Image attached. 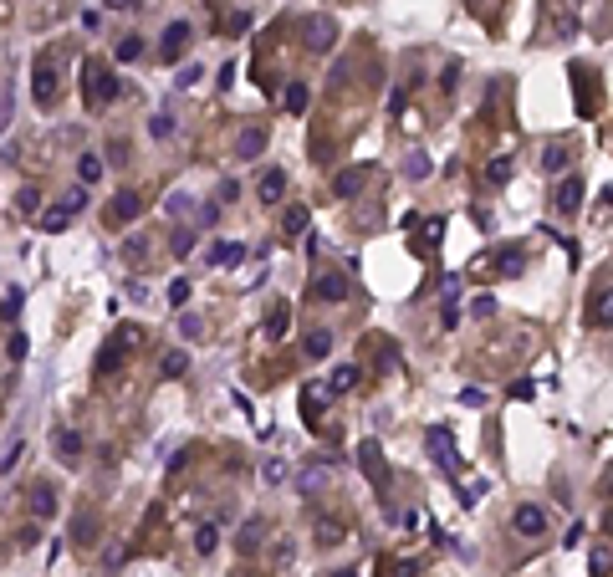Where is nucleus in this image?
Returning a JSON list of instances; mask_svg holds the SVG:
<instances>
[{
    "label": "nucleus",
    "instance_id": "obj_1",
    "mask_svg": "<svg viewBox=\"0 0 613 577\" xmlns=\"http://www.w3.org/2000/svg\"><path fill=\"white\" fill-rule=\"evenodd\" d=\"M118 92H123L118 72H107L102 61H82V97H87V108H102V102H113Z\"/></svg>",
    "mask_w": 613,
    "mask_h": 577
},
{
    "label": "nucleus",
    "instance_id": "obj_2",
    "mask_svg": "<svg viewBox=\"0 0 613 577\" xmlns=\"http://www.w3.org/2000/svg\"><path fill=\"white\" fill-rule=\"evenodd\" d=\"M302 41H306V51H333L338 20H333V16H306V20H302Z\"/></svg>",
    "mask_w": 613,
    "mask_h": 577
},
{
    "label": "nucleus",
    "instance_id": "obj_3",
    "mask_svg": "<svg viewBox=\"0 0 613 577\" xmlns=\"http://www.w3.org/2000/svg\"><path fill=\"white\" fill-rule=\"evenodd\" d=\"M358 465H363V475L374 480L379 490L388 485V470H383V444H379V439H363V444H358Z\"/></svg>",
    "mask_w": 613,
    "mask_h": 577
},
{
    "label": "nucleus",
    "instance_id": "obj_4",
    "mask_svg": "<svg viewBox=\"0 0 613 577\" xmlns=\"http://www.w3.org/2000/svg\"><path fill=\"white\" fill-rule=\"evenodd\" d=\"M194 41V31H189V20H174V26L164 31V41H159V56L164 61H179L184 56V47Z\"/></svg>",
    "mask_w": 613,
    "mask_h": 577
},
{
    "label": "nucleus",
    "instance_id": "obj_5",
    "mask_svg": "<svg viewBox=\"0 0 613 577\" xmlns=\"http://www.w3.org/2000/svg\"><path fill=\"white\" fill-rule=\"evenodd\" d=\"M31 77H36V87H31V92H36V108H52V102H56V77H52V56H36V72H31Z\"/></svg>",
    "mask_w": 613,
    "mask_h": 577
},
{
    "label": "nucleus",
    "instance_id": "obj_6",
    "mask_svg": "<svg viewBox=\"0 0 613 577\" xmlns=\"http://www.w3.org/2000/svg\"><path fill=\"white\" fill-rule=\"evenodd\" d=\"M128 348H133V332H128V327H123V332H113V343L102 348L97 368H102V373H118V363H123V353H128Z\"/></svg>",
    "mask_w": 613,
    "mask_h": 577
},
{
    "label": "nucleus",
    "instance_id": "obj_7",
    "mask_svg": "<svg viewBox=\"0 0 613 577\" xmlns=\"http://www.w3.org/2000/svg\"><path fill=\"white\" fill-rule=\"evenodd\" d=\"M261 154H266V128H240L235 159H261Z\"/></svg>",
    "mask_w": 613,
    "mask_h": 577
},
{
    "label": "nucleus",
    "instance_id": "obj_8",
    "mask_svg": "<svg viewBox=\"0 0 613 577\" xmlns=\"http://www.w3.org/2000/svg\"><path fill=\"white\" fill-rule=\"evenodd\" d=\"M511 526L521 531V537H542V531H547V516H542V506H516Z\"/></svg>",
    "mask_w": 613,
    "mask_h": 577
},
{
    "label": "nucleus",
    "instance_id": "obj_9",
    "mask_svg": "<svg viewBox=\"0 0 613 577\" xmlns=\"http://www.w3.org/2000/svg\"><path fill=\"white\" fill-rule=\"evenodd\" d=\"M138 209H143V200L133 195V189H118V195H113V209H107V215H113L118 225H128V220H138Z\"/></svg>",
    "mask_w": 613,
    "mask_h": 577
},
{
    "label": "nucleus",
    "instance_id": "obj_10",
    "mask_svg": "<svg viewBox=\"0 0 613 577\" xmlns=\"http://www.w3.org/2000/svg\"><path fill=\"white\" fill-rule=\"evenodd\" d=\"M240 261H246V245H240V241H215V250H210V266L230 271V266H240Z\"/></svg>",
    "mask_w": 613,
    "mask_h": 577
},
{
    "label": "nucleus",
    "instance_id": "obj_11",
    "mask_svg": "<svg viewBox=\"0 0 613 577\" xmlns=\"http://www.w3.org/2000/svg\"><path fill=\"white\" fill-rule=\"evenodd\" d=\"M429 450H434V460H440L445 470H460V460H455V439H450V430H429Z\"/></svg>",
    "mask_w": 613,
    "mask_h": 577
},
{
    "label": "nucleus",
    "instance_id": "obj_12",
    "mask_svg": "<svg viewBox=\"0 0 613 577\" xmlns=\"http://www.w3.org/2000/svg\"><path fill=\"white\" fill-rule=\"evenodd\" d=\"M557 209H562V215H578V209H583V179H562V189H557Z\"/></svg>",
    "mask_w": 613,
    "mask_h": 577
},
{
    "label": "nucleus",
    "instance_id": "obj_13",
    "mask_svg": "<svg viewBox=\"0 0 613 577\" xmlns=\"http://www.w3.org/2000/svg\"><path fill=\"white\" fill-rule=\"evenodd\" d=\"M72 542H77V547H93V542H97V516H93V511H77V521H72Z\"/></svg>",
    "mask_w": 613,
    "mask_h": 577
},
{
    "label": "nucleus",
    "instance_id": "obj_14",
    "mask_svg": "<svg viewBox=\"0 0 613 577\" xmlns=\"http://www.w3.org/2000/svg\"><path fill=\"white\" fill-rule=\"evenodd\" d=\"M256 195H261V205H276L281 195H287V174H281V169H271V174L261 179V189H256Z\"/></svg>",
    "mask_w": 613,
    "mask_h": 577
},
{
    "label": "nucleus",
    "instance_id": "obj_15",
    "mask_svg": "<svg viewBox=\"0 0 613 577\" xmlns=\"http://www.w3.org/2000/svg\"><path fill=\"white\" fill-rule=\"evenodd\" d=\"M363 179H368V169H343V174L333 179V189H338V195H343V200H353V195H358V189H363Z\"/></svg>",
    "mask_w": 613,
    "mask_h": 577
},
{
    "label": "nucleus",
    "instance_id": "obj_16",
    "mask_svg": "<svg viewBox=\"0 0 613 577\" xmlns=\"http://www.w3.org/2000/svg\"><path fill=\"white\" fill-rule=\"evenodd\" d=\"M52 444H56V455H61V460H77V455H82V435H77V430H56Z\"/></svg>",
    "mask_w": 613,
    "mask_h": 577
},
{
    "label": "nucleus",
    "instance_id": "obj_17",
    "mask_svg": "<svg viewBox=\"0 0 613 577\" xmlns=\"http://www.w3.org/2000/svg\"><path fill=\"white\" fill-rule=\"evenodd\" d=\"M302 419H306V430H317V424H322V389H306L302 394Z\"/></svg>",
    "mask_w": 613,
    "mask_h": 577
},
{
    "label": "nucleus",
    "instance_id": "obj_18",
    "mask_svg": "<svg viewBox=\"0 0 613 577\" xmlns=\"http://www.w3.org/2000/svg\"><path fill=\"white\" fill-rule=\"evenodd\" d=\"M327 480H333V465H306L302 475H297V485H302V490H322Z\"/></svg>",
    "mask_w": 613,
    "mask_h": 577
},
{
    "label": "nucleus",
    "instance_id": "obj_19",
    "mask_svg": "<svg viewBox=\"0 0 613 577\" xmlns=\"http://www.w3.org/2000/svg\"><path fill=\"white\" fill-rule=\"evenodd\" d=\"M317 296H322V302H343V296H347V276H322Z\"/></svg>",
    "mask_w": 613,
    "mask_h": 577
},
{
    "label": "nucleus",
    "instance_id": "obj_20",
    "mask_svg": "<svg viewBox=\"0 0 613 577\" xmlns=\"http://www.w3.org/2000/svg\"><path fill=\"white\" fill-rule=\"evenodd\" d=\"M429 169H434L429 154H424V148H414V154L404 159V179H429Z\"/></svg>",
    "mask_w": 613,
    "mask_h": 577
},
{
    "label": "nucleus",
    "instance_id": "obj_21",
    "mask_svg": "<svg viewBox=\"0 0 613 577\" xmlns=\"http://www.w3.org/2000/svg\"><path fill=\"white\" fill-rule=\"evenodd\" d=\"M31 511H36V516H52V511H56L52 485H31Z\"/></svg>",
    "mask_w": 613,
    "mask_h": 577
},
{
    "label": "nucleus",
    "instance_id": "obj_22",
    "mask_svg": "<svg viewBox=\"0 0 613 577\" xmlns=\"http://www.w3.org/2000/svg\"><path fill=\"white\" fill-rule=\"evenodd\" d=\"M261 537H266V521H261V516H251V521H246V531H240V552H256V547H261Z\"/></svg>",
    "mask_w": 613,
    "mask_h": 577
},
{
    "label": "nucleus",
    "instance_id": "obj_23",
    "mask_svg": "<svg viewBox=\"0 0 613 577\" xmlns=\"http://www.w3.org/2000/svg\"><path fill=\"white\" fill-rule=\"evenodd\" d=\"M306 102H312L306 82H287V113H306Z\"/></svg>",
    "mask_w": 613,
    "mask_h": 577
},
{
    "label": "nucleus",
    "instance_id": "obj_24",
    "mask_svg": "<svg viewBox=\"0 0 613 577\" xmlns=\"http://www.w3.org/2000/svg\"><path fill=\"white\" fill-rule=\"evenodd\" d=\"M327 353H333V332H306V358H327Z\"/></svg>",
    "mask_w": 613,
    "mask_h": 577
},
{
    "label": "nucleus",
    "instance_id": "obj_25",
    "mask_svg": "<svg viewBox=\"0 0 613 577\" xmlns=\"http://www.w3.org/2000/svg\"><path fill=\"white\" fill-rule=\"evenodd\" d=\"M593 322H598V327H608V322H613V291H608V286H598V302H593Z\"/></svg>",
    "mask_w": 613,
    "mask_h": 577
},
{
    "label": "nucleus",
    "instance_id": "obj_26",
    "mask_svg": "<svg viewBox=\"0 0 613 577\" xmlns=\"http://www.w3.org/2000/svg\"><path fill=\"white\" fill-rule=\"evenodd\" d=\"M281 230H287V235H302V230H306V205H292L287 215H281Z\"/></svg>",
    "mask_w": 613,
    "mask_h": 577
},
{
    "label": "nucleus",
    "instance_id": "obj_27",
    "mask_svg": "<svg viewBox=\"0 0 613 577\" xmlns=\"http://www.w3.org/2000/svg\"><path fill=\"white\" fill-rule=\"evenodd\" d=\"M77 174H82V184H93V179L102 174V159H97V154H82V159H77Z\"/></svg>",
    "mask_w": 613,
    "mask_h": 577
},
{
    "label": "nucleus",
    "instance_id": "obj_28",
    "mask_svg": "<svg viewBox=\"0 0 613 577\" xmlns=\"http://www.w3.org/2000/svg\"><path fill=\"white\" fill-rule=\"evenodd\" d=\"M143 56V36H123L118 41V61H138Z\"/></svg>",
    "mask_w": 613,
    "mask_h": 577
},
{
    "label": "nucleus",
    "instance_id": "obj_29",
    "mask_svg": "<svg viewBox=\"0 0 613 577\" xmlns=\"http://www.w3.org/2000/svg\"><path fill=\"white\" fill-rule=\"evenodd\" d=\"M287 327H292V307H276V312H271V327H266V337H287Z\"/></svg>",
    "mask_w": 613,
    "mask_h": 577
},
{
    "label": "nucleus",
    "instance_id": "obj_30",
    "mask_svg": "<svg viewBox=\"0 0 613 577\" xmlns=\"http://www.w3.org/2000/svg\"><path fill=\"white\" fill-rule=\"evenodd\" d=\"M189 205H194V200L184 195V189H174V195L164 200V209H169V215H174V220H179V215H189Z\"/></svg>",
    "mask_w": 613,
    "mask_h": 577
},
{
    "label": "nucleus",
    "instance_id": "obj_31",
    "mask_svg": "<svg viewBox=\"0 0 613 577\" xmlns=\"http://www.w3.org/2000/svg\"><path fill=\"white\" fill-rule=\"evenodd\" d=\"M16 209H20V215H36V209H41V195H36L31 184H26V189L16 195Z\"/></svg>",
    "mask_w": 613,
    "mask_h": 577
},
{
    "label": "nucleus",
    "instance_id": "obj_32",
    "mask_svg": "<svg viewBox=\"0 0 613 577\" xmlns=\"http://www.w3.org/2000/svg\"><path fill=\"white\" fill-rule=\"evenodd\" d=\"M358 378H363V373L353 368V363H347V368H338V373H333V389H338V394H343V389H358Z\"/></svg>",
    "mask_w": 613,
    "mask_h": 577
},
{
    "label": "nucleus",
    "instance_id": "obj_33",
    "mask_svg": "<svg viewBox=\"0 0 613 577\" xmlns=\"http://www.w3.org/2000/svg\"><path fill=\"white\" fill-rule=\"evenodd\" d=\"M67 225H72V215H67V209H52V215H41V230H52V235H61Z\"/></svg>",
    "mask_w": 613,
    "mask_h": 577
},
{
    "label": "nucleus",
    "instance_id": "obj_34",
    "mask_svg": "<svg viewBox=\"0 0 613 577\" xmlns=\"http://www.w3.org/2000/svg\"><path fill=\"white\" fill-rule=\"evenodd\" d=\"M184 373H189V358L184 353H169L164 358V378H184Z\"/></svg>",
    "mask_w": 613,
    "mask_h": 577
},
{
    "label": "nucleus",
    "instance_id": "obj_35",
    "mask_svg": "<svg viewBox=\"0 0 613 577\" xmlns=\"http://www.w3.org/2000/svg\"><path fill=\"white\" fill-rule=\"evenodd\" d=\"M169 250H174V255H189V250H194V230L179 225V230H174V245H169Z\"/></svg>",
    "mask_w": 613,
    "mask_h": 577
},
{
    "label": "nucleus",
    "instance_id": "obj_36",
    "mask_svg": "<svg viewBox=\"0 0 613 577\" xmlns=\"http://www.w3.org/2000/svg\"><path fill=\"white\" fill-rule=\"evenodd\" d=\"M486 179H491V184H506V179H511V159H491Z\"/></svg>",
    "mask_w": 613,
    "mask_h": 577
},
{
    "label": "nucleus",
    "instance_id": "obj_37",
    "mask_svg": "<svg viewBox=\"0 0 613 577\" xmlns=\"http://www.w3.org/2000/svg\"><path fill=\"white\" fill-rule=\"evenodd\" d=\"M194 547H200L205 557H210V552L220 547V531H215V526H200V537H194Z\"/></svg>",
    "mask_w": 613,
    "mask_h": 577
},
{
    "label": "nucleus",
    "instance_id": "obj_38",
    "mask_svg": "<svg viewBox=\"0 0 613 577\" xmlns=\"http://www.w3.org/2000/svg\"><path fill=\"white\" fill-rule=\"evenodd\" d=\"M169 302H174V307L189 302V281H184V276H174V281H169Z\"/></svg>",
    "mask_w": 613,
    "mask_h": 577
},
{
    "label": "nucleus",
    "instance_id": "obj_39",
    "mask_svg": "<svg viewBox=\"0 0 613 577\" xmlns=\"http://www.w3.org/2000/svg\"><path fill=\"white\" fill-rule=\"evenodd\" d=\"M542 164H547V174H557V169H567V148H547V154H542Z\"/></svg>",
    "mask_w": 613,
    "mask_h": 577
},
{
    "label": "nucleus",
    "instance_id": "obj_40",
    "mask_svg": "<svg viewBox=\"0 0 613 577\" xmlns=\"http://www.w3.org/2000/svg\"><path fill=\"white\" fill-rule=\"evenodd\" d=\"M317 542H322V547L343 542V526H338V521H322V526H317Z\"/></svg>",
    "mask_w": 613,
    "mask_h": 577
},
{
    "label": "nucleus",
    "instance_id": "obj_41",
    "mask_svg": "<svg viewBox=\"0 0 613 577\" xmlns=\"http://www.w3.org/2000/svg\"><path fill=\"white\" fill-rule=\"evenodd\" d=\"M6 353H11L16 363H26V353H31V343H26V332H16L11 343H6Z\"/></svg>",
    "mask_w": 613,
    "mask_h": 577
},
{
    "label": "nucleus",
    "instance_id": "obj_42",
    "mask_svg": "<svg viewBox=\"0 0 613 577\" xmlns=\"http://www.w3.org/2000/svg\"><path fill=\"white\" fill-rule=\"evenodd\" d=\"M179 332H184V337H200V332H205V322H200L194 312H184V317H179Z\"/></svg>",
    "mask_w": 613,
    "mask_h": 577
},
{
    "label": "nucleus",
    "instance_id": "obj_43",
    "mask_svg": "<svg viewBox=\"0 0 613 577\" xmlns=\"http://www.w3.org/2000/svg\"><path fill=\"white\" fill-rule=\"evenodd\" d=\"M82 205H87V195H82V189H67V195H61V209H67V215H77Z\"/></svg>",
    "mask_w": 613,
    "mask_h": 577
},
{
    "label": "nucleus",
    "instance_id": "obj_44",
    "mask_svg": "<svg viewBox=\"0 0 613 577\" xmlns=\"http://www.w3.org/2000/svg\"><path fill=\"white\" fill-rule=\"evenodd\" d=\"M235 195H240V184H235V179H220V189H215V200H220V205H230Z\"/></svg>",
    "mask_w": 613,
    "mask_h": 577
},
{
    "label": "nucleus",
    "instance_id": "obj_45",
    "mask_svg": "<svg viewBox=\"0 0 613 577\" xmlns=\"http://www.w3.org/2000/svg\"><path fill=\"white\" fill-rule=\"evenodd\" d=\"M281 480H287V465H281V460H266V485H281Z\"/></svg>",
    "mask_w": 613,
    "mask_h": 577
},
{
    "label": "nucleus",
    "instance_id": "obj_46",
    "mask_svg": "<svg viewBox=\"0 0 613 577\" xmlns=\"http://www.w3.org/2000/svg\"><path fill=\"white\" fill-rule=\"evenodd\" d=\"M593 577H608V547H593Z\"/></svg>",
    "mask_w": 613,
    "mask_h": 577
},
{
    "label": "nucleus",
    "instance_id": "obj_47",
    "mask_svg": "<svg viewBox=\"0 0 613 577\" xmlns=\"http://www.w3.org/2000/svg\"><path fill=\"white\" fill-rule=\"evenodd\" d=\"M169 133H174V118L159 113V118H153V138H169Z\"/></svg>",
    "mask_w": 613,
    "mask_h": 577
},
{
    "label": "nucleus",
    "instance_id": "obj_48",
    "mask_svg": "<svg viewBox=\"0 0 613 577\" xmlns=\"http://www.w3.org/2000/svg\"><path fill=\"white\" fill-rule=\"evenodd\" d=\"M470 312H475V317H491V312H496V302H491V296H475V302H470Z\"/></svg>",
    "mask_w": 613,
    "mask_h": 577
},
{
    "label": "nucleus",
    "instance_id": "obj_49",
    "mask_svg": "<svg viewBox=\"0 0 613 577\" xmlns=\"http://www.w3.org/2000/svg\"><path fill=\"white\" fill-rule=\"evenodd\" d=\"M460 403H465V409H480V403H486V394H480V389H465V394H460Z\"/></svg>",
    "mask_w": 613,
    "mask_h": 577
},
{
    "label": "nucleus",
    "instance_id": "obj_50",
    "mask_svg": "<svg viewBox=\"0 0 613 577\" xmlns=\"http://www.w3.org/2000/svg\"><path fill=\"white\" fill-rule=\"evenodd\" d=\"M189 82H200V67H194V61H184V72H179V87H189Z\"/></svg>",
    "mask_w": 613,
    "mask_h": 577
},
{
    "label": "nucleus",
    "instance_id": "obj_51",
    "mask_svg": "<svg viewBox=\"0 0 613 577\" xmlns=\"http://www.w3.org/2000/svg\"><path fill=\"white\" fill-rule=\"evenodd\" d=\"M113 11H133V6H143V0H107Z\"/></svg>",
    "mask_w": 613,
    "mask_h": 577
},
{
    "label": "nucleus",
    "instance_id": "obj_52",
    "mask_svg": "<svg viewBox=\"0 0 613 577\" xmlns=\"http://www.w3.org/2000/svg\"><path fill=\"white\" fill-rule=\"evenodd\" d=\"M399 577H419V562H399Z\"/></svg>",
    "mask_w": 613,
    "mask_h": 577
},
{
    "label": "nucleus",
    "instance_id": "obj_53",
    "mask_svg": "<svg viewBox=\"0 0 613 577\" xmlns=\"http://www.w3.org/2000/svg\"><path fill=\"white\" fill-rule=\"evenodd\" d=\"M333 577H358V567H343V572H333Z\"/></svg>",
    "mask_w": 613,
    "mask_h": 577
}]
</instances>
